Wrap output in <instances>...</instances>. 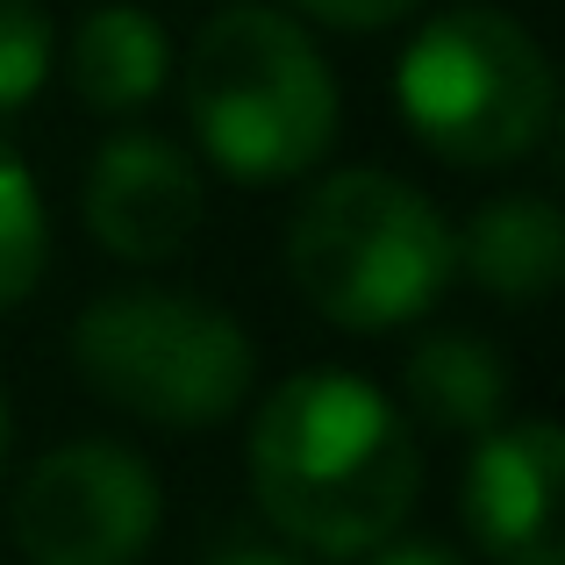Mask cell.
<instances>
[{
	"mask_svg": "<svg viewBox=\"0 0 565 565\" xmlns=\"http://www.w3.org/2000/svg\"><path fill=\"white\" fill-rule=\"evenodd\" d=\"M250 494L265 523L316 558H359L408 523L423 444L359 373H294L250 423Z\"/></svg>",
	"mask_w": 565,
	"mask_h": 565,
	"instance_id": "1",
	"label": "cell"
},
{
	"mask_svg": "<svg viewBox=\"0 0 565 565\" xmlns=\"http://www.w3.org/2000/svg\"><path fill=\"white\" fill-rule=\"evenodd\" d=\"M186 115L215 172L244 186L301 180L337 143V72L294 14L222 8L186 51Z\"/></svg>",
	"mask_w": 565,
	"mask_h": 565,
	"instance_id": "2",
	"label": "cell"
},
{
	"mask_svg": "<svg viewBox=\"0 0 565 565\" xmlns=\"http://www.w3.org/2000/svg\"><path fill=\"white\" fill-rule=\"evenodd\" d=\"M287 273L322 322L351 337H380L437 308V294L458 273V250L451 222L437 215L423 186L351 166L316 180V193L294 207Z\"/></svg>",
	"mask_w": 565,
	"mask_h": 565,
	"instance_id": "3",
	"label": "cell"
},
{
	"mask_svg": "<svg viewBox=\"0 0 565 565\" xmlns=\"http://www.w3.org/2000/svg\"><path fill=\"white\" fill-rule=\"evenodd\" d=\"M394 100L408 129L451 166H523L558 115L544 43L501 8H451L401 51Z\"/></svg>",
	"mask_w": 565,
	"mask_h": 565,
	"instance_id": "4",
	"label": "cell"
},
{
	"mask_svg": "<svg viewBox=\"0 0 565 565\" xmlns=\"http://www.w3.org/2000/svg\"><path fill=\"white\" fill-rule=\"evenodd\" d=\"M72 365L100 401L166 429L222 423L244 408L250 380H258V351H250L244 322L215 301L166 287L100 294L72 322Z\"/></svg>",
	"mask_w": 565,
	"mask_h": 565,
	"instance_id": "5",
	"label": "cell"
},
{
	"mask_svg": "<svg viewBox=\"0 0 565 565\" xmlns=\"http://www.w3.org/2000/svg\"><path fill=\"white\" fill-rule=\"evenodd\" d=\"M158 472L129 444L79 437L29 466L14 494V544L29 565H137L158 537Z\"/></svg>",
	"mask_w": 565,
	"mask_h": 565,
	"instance_id": "6",
	"label": "cell"
},
{
	"mask_svg": "<svg viewBox=\"0 0 565 565\" xmlns=\"http://www.w3.org/2000/svg\"><path fill=\"white\" fill-rule=\"evenodd\" d=\"M201 172L166 137H108L86 172V236L122 265H166L201 230Z\"/></svg>",
	"mask_w": 565,
	"mask_h": 565,
	"instance_id": "7",
	"label": "cell"
},
{
	"mask_svg": "<svg viewBox=\"0 0 565 565\" xmlns=\"http://www.w3.org/2000/svg\"><path fill=\"white\" fill-rule=\"evenodd\" d=\"M558 472H565L558 423L530 415L509 429L501 423L480 429L466 466V530L494 565H565Z\"/></svg>",
	"mask_w": 565,
	"mask_h": 565,
	"instance_id": "8",
	"label": "cell"
},
{
	"mask_svg": "<svg viewBox=\"0 0 565 565\" xmlns=\"http://www.w3.org/2000/svg\"><path fill=\"white\" fill-rule=\"evenodd\" d=\"M458 265L480 294L494 301H544L565 273V230L558 207L544 193H501L466 222V236H451Z\"/></svg>",
	"mask_w": 565,
	"mask_h": 565,
	"instance_id": "9",
	"label": "cell"
},
{
	"mask_svg": "<svg viewBox=\"0 0 565 565\" xmlns=\"http://www.w3.org/2000/svg\"><path fill=\"white\" fill-rule=\"evenodd\" d=\"M172 72V51H166V29L151 22L143 8L115 0V8H94L72 36V86L94 115H137L158 100Z\"/></svg>",
	"mask_w": 565,
	"mask_h": 565,
	"instance_id": "10",
	"label": "cell"
},
{
	"mask_svg": "<svg viewBox=\"0 0 565 565\" xmlns=\"http://www.w3.org/2000/svg\"><path fill=\"white\" fill-rule=\"evenodd\" d=\"M509 394H515L509 359L472 330H437L408 351V401H415V415L437 423V429L480 437V429L501 423Z\"/></svg>",
	"mask_w": 565,
	"mask_h": 565,
	"instance_id": "11",
	"label": "cell"
},
{
	"mask_svg": "<svg viewBox=\"0 0 565 565\" xmlns=\"http://www.w3.org/2000/svg\"><path fill=\"white\" fill-rule=\"evenodd\" d=\"M51 258V215H43V193L29 180V166L0 143V308L29 301Z\"/></svg>",
	"mask_w": 565,
	"mask_h": 565,
	"instance_id": "12",
	"label": "cell"
},
{
	"mask_svg": "<svg viewBox=\"0 0 565 565\" xmlns=\"http://www.w3.org/2000/svg\"><path fill=\"white\" fill-rule=\"evenodd\" d=\"M51 14L36 0H0V115H22L51 79Z\"/></svg>",
	"mask_w": 565,
	"mask_h": 565,
	"instance_id": "13",
	"label": "cell"
},
{
	"mask_svg": "<svg viewBox=\"0 0 565 565\" xmlns=\"http://www.w3.org/2000/svg\"><path fill=\"white\" fill-rule=\"evenodd\" d=\"M294 8L330 22V29H386V22H401L415 0H294Z\"/></svg>",
	"mask_w": 565,
	"mask_h": 565,
	"instance_id": "14",
	"label": "cell"
},
{
	"mask_svg": "<svg viewBox=\"0 0 565 565\" xmlns=\"http://www.w3.org/2000/svg\"><path fill=\"white\" fill-rule=\"evenodd\" d=\"M359 558L365 565H466L444 537H401V530H394V537H380L373 552H359Z\"/></svg>",
	"mask_w": 565,
	"mask_h": 565,
	"instance_id": "15",
	"label": "cell"
},
{
	"mask_svg": "<svg viewBox=\"0 0 565 565\" xmlns=\"http://www.w3.org/2000/svg\"><path fill=\"white\" fill-rule=\"evenodd\" d=\"M207 565H316V558H294V552H265V544H244V552H222Z\"/></svg>",
	"mask_w": 565,
	"mask_h": 565,
	"instance_id": "16",
	"label": "cell"
},
{
	"mask_svg": "<svg viewBox=\"0 0 565 565\" xmlns=\"http://www.w3.org/2000/svg\"><path fill=\"white\" fill-rule=\"evenodd\" d=\"M0 451H8V394H0Z\"/></svg>",
	"mask_w": 565,
	"mask_h": 565,
	"instance_id": "17",
	"label": "cell"
}]
</instances>
